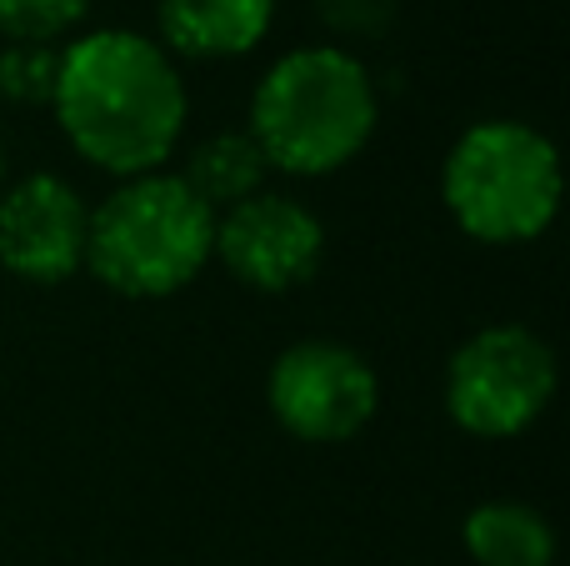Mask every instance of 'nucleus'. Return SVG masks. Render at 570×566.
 Listing matches in <instances>:
<instances>
[{"label": "nucleus", "mask_w": 570, "mask_h": 566, "mask_svg": "<svg viewBox=\"0 0 570 566\" xmlns=\"http://www.w3.org/2000/svg\"><path fill=\"white\" fill-rule=\"evenodd\" d=\"M50 110L90 166L130 180L170 160L190 100L160 40L136 30H90L60 46Z\"/></svg>", "instance_id": "1"}, {"label": "nucleus", "mask_w": 570, "mask_h": 566, "mask_svg": "<svg viewBox=\"0 0 570 566\" xmlns=\"http://www.w3.org/2000/svg\"><path fill=\"white\" fill-rule=\"evenodd\" d=\"M375 80L345 46H301L261 76L246 136L271 170L331 176L375 136Z\"/></svg>", "instance_id": "2"}, {"label": "nucleus", "mask_w": 570, "mask_h": 566, "mask_svg": "<svg viewBox=\"0 0 570 566\" xmlns=\"http://www.w3.org/2000/svg\"><path fill=\"white\" fill-rule=\"evenodd\" d=\"M210 256H216V216L170 170L120 180L90 211L86 266L116 296H170L190 286Z\"/></svg>", "instance_id": "3"}, {"label": "nucleus", "mask_w": 570, "mask_h": 566, "mask_svg": "<svg viewBox=\"0 0 570 566\" xmlns=\"http://www.w3.org/2000/svg\"><path fill=\"white\" fill-rule=\"evenodd\" d=\"M561 150L525 120H475L441 170L445 211L485 246L535 241L561 211Z\"/></svg>", "instance_id": "4"}, {"label": "nucleus", "mask_w": 570, "mask_h": 566, "mask_svg": "<svg viewBox=\"0 0 570 566\" xmlns=\"http://www.w3.org/2000/svg\"><path fill=\"white\" fill-rule=\"evenodd\" d=\"M561 367L556 351L525 326H485L465 336L445 371V411L461 431L485 441L521 437L546 417Z\"/></svg>", "instance_id": "5"}, {"label": "nucleus", "mask_w": 570, "mask_h": 566, "mask_svg": "<svg viewBox=\"0 0 570 566\" xmlns=\"http://www.w3.org/2000/svg\"><path fill=\"white\" fill-rule=\"evenodd\" d=\"M271 417L295 441H351L371 427L381 407V381L361 351L341 341H295L276 357L266 377Z\"/></svg>", "instance_id": "6"}, {"label": "nucleus", "mask_w": 570, "mask_h": 566, "mask_svg": "<svg viewBox=\"0 0 570 566\" xmlns=\"http://www.w3.org/2000/svg\"><path fill=\"white\" fill-rule=\"evenodd\" d=\"M216 256L250 291H295L321 271L325 226L301 201L256 191L216 216Z\"/></svg>", "instance_id": "7"}, {"label": "nucleus", "mask_w": 570, "mask_h": 566, "mask_svg": "<svg viewBox=\"0 0 570 566\" xmlns=\"http://www.w3.org/2000/svg\"><path fill=\"white\" fill-rule=\"evenodd\" d=\"M86 236H90V206L80 191L60 176L16 180L0 191V266L20 281L56 286L86 266Z\"/></svg>", "instance_id": "8"}, {"label": "nucleus", "mask_w": 570, "mask_h": 566, "mask_svg": "<svg viewBox=\"0 0 570 566\" xmlns=\"http://www.w3.org/2000/svg\"><path fill=\"white\" fill-rule=\"evenodd\" d=\"M160 40L190 60H236L266 40L276 0H160Z\"/></svg>", "instance_id": "9"}, {"label": "nucleus", "mask_w": 570, "mask_h": 566, "mask_svg": "<svg viewBox=\"0 0 570 566\" xmlns=\"http://www.w3.org/2000/svg\"><path fill=\"white\" fill-rule=\"evenodd\" d=\"M266 176H271V166L246 130H220V136L200 140V146L190 150L186 170H180L186 191L210 211V216L250 201L256 191H266Z\"/></svg>", "instance_id": "10"}, {"label": "nucleus", "mask_w": 570, "mask_h": 566, "mask_svg": "<svg viewBox=\"0 0 570 566\" xmlns=\"http://www.w3.org/2000/svg\"><path fill=\"white\" fill-rule=\"evenodd\" d=\"M465 552L475 566H551L556 531L525 501H481L465 517Z\"/></svg>", "instance_id": "11"}, {"label": "nucleus", "mask_w": 570, "mask_h": 566, "mask_svg": "<svg viewBox=\"0 0 570 566\" xmlns=\"http://www.w3.org/2000/svg\"><path fill=\"white\" fill-rule=\"evenodd\" d=\"M90 0H0L6 46H56L86 20Z\"/></svg>", "instance_id": "12"}, {"label": "nucleus", "mask_w": 570, "mask_h": 566, "mask_svg": "<svg viewBox=\"0 0 570 566\" xmlns=\"http://www.w3.org/2000/svg\"><path fill=\"white\" fill-rule=\"evenodd\" d=\"M60 76V46H6L0 50V96L10 106H50Z\"/></svg>", "instance_id": "13"}, {"label": "nucleus", "mask_w": 570, "mask_h": 566, "mask_svg": "<svg viewBox=\"0 0 570 566\" xmlns=\"http://www.w3.org/2000/svg\"><path fill=\"white\" fill-rule=\"evenodd\" d=\"M321 20L335 30V36H381L385 26L395 20V0H315Z\"/></svg>", "instance_id": "14"}, {"label": "nucleus", "mask_w": 570, "mask_h": 566, "mask_svg": "<svg viewBox=\"0 0 570 566\" xmlns=\"http://www.w3.org/2000/svg\"><path fill=\"white\" fill-rule=\"evenodd\" d=\"M0 180H6V146H0Z\"/></svg>", "instance_id": "15"}]
</instances>
